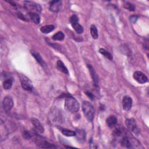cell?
Instances as JSON below:
<instances>
[{"label":"cell","mask_w":149,"mask_h":149,"mask_svg":"<svg viewBox=\"0 0 149 149\" xmlns=\"http://www.w3.org/2000/svg\"><path fill=\"white\" fill-rule=\"evenodd\" d=\"M65 108L71 112H76L79 110V104L76 99L72 96H68L65 99Z\"/></svg>","instance_id":"obj_1"},{"label":"cell","mask_w":149,"mask_h":149,"mask_svg":"<svg viewBox=\"0 0 149 149\" xmlns=\"http://www.w3.org/2000/svg\"><path fill=\"white\" fill-rule=\"evenodd\" d=\"M82 110L88 120L92 122L95 114V110L93 106L88 102H84L82 104Z\"/></svg>","instance_id":"obj_2"},{"label":"cell","mask_w":149,"mask_h":149,"mask_svg":"<svg viewBox=\"0 0 149 149\" xmlns=\"http://www.w3.org/2000/svg\"><path fill=\"white\" fill-rule=\"evenodd\" d=\"M121 145L128 148H132L139 147L140 143L133 137L125 136L121 140Z\"/></svg>","instance_id":"obj_3"},{"label":"cell","mask_w":149,"mask_h":149,"mask_svg":"<svg viewBox=\"0 0 149 149\" xmlns=\"http://www.w3.org/2000/svg\"><path fill=\"white\" fill-rule=\"evenodd\" d=\"M24 7L25 9L29 11V12H35L40 13L41 11V6L32 1H25Z\"/></svg>","instance_id":"obj_4"},{"label":"cell","mask_w":149,"mask_h":149,"mask_svg":"<svg viewBox=\"0 0 149 149\" xmlns=\"http://www.w3.org/2000/svg\"><path fill=\"white\" fill-rule=\"evenodd\" d=\"M69 22L74 30L79 34H81L84 31V28L78 23V18L76 15H72L69 19Z\"/></svg>","instance_id":"obj_5"},{"label":"cell","mask_w":149,"mask_h":149,"mask_svg":"<svg viewBox=\"0 0 149 149\" xmlns=\"http://www.w3.org/2000/svg\"><path fill=\"white\" fill-rule=\"evenodd\" d=\"M19 78L23 89L27 91H32L33 86L30 79L23 75H21Z\"/></svg>","instance_id":"obj_6"},{"label":"cell","mask_w":149,"mask_h":149,"mask_svg":"<svg viewBox=\"0 0 149 149\" xmlns=\"http://www.w3.org/2000/svg\"><path fill=\"white\" fill-rule=\"evenodd\" d=\"M3 107L4 111L8 114L13 107V102L11 97H5L3 102Z\"/></svg>","instance_id":"obj_7"},{"label":"cell","mask_w":149,"mask_h":149,"mask_svg":"<svg viewBox=\"0 0 149 149\" xmlns=\"http://www.w3.org/2000/svg\"><path fill=\"white\" fill-rule=\"evenodd\" d=\"M125 124L130 131L134 132V134H138L139 130H138L136 121L134 119L130 118V119L126 120Z\"/></svg>","instance_id":"obj_8"},{"label":"cell","mask_w":149,"mask_h":149,"mask_svg":"<svg viewBox=\"0 0 149 149\" xmlns=\"http://www.w3.org/2000/svg\"><path fill=\"white\" fill-rule=\"evenodd\" d=\"M134 78L139 84H145L148 80L147 77L142 72L136 71L134 74Z\"/></svg>","instance_id":"obj_9"},{"label":"cell","mask_w":149,"mask_h":149,"mask_svg":"<svg viewBox=\"0 0 149 149\" xmlns=\"http://www.w3.org/2000/svg\"><path fill=\"white\" fill-rule=\"evenodd\" d=\"M62 1H52L49 2V9L53 12H58L62 8Z\"/></svg>","instance_id":"obj_10"},{"label":"cell","mask_w":149,"mask_h":149,"mask_svg":"<svg viewBox=\"0 0 149 149\" xmlns=\"http://www.w3.org/2000/svg\"><path fill=\"white\" fill-rule=\"evenodd\" d=\"M132 99L129 96H125L122 99V106L125 111H129L131 109L132 106Z\"/></svg>","instance_id":"obj_11"},{"label":"cell","mask_w":149,"mask_h":149,"mask_svg":"<svg viewBox=\"0 0 149 149\" xmlns=\"http://www.w3.org/2000/svg\"><path fill=\"white\" fill-rule=\"evenodd\" d=\"M88 67L90 73L91 74V76L93 79L94 85L95 86L97 87L98 86V77L96 71H94V68H93V67L91 65H88Z\"/></svg>","instance_id":"obj_12"},{"label":"cell","mask_w":149,"mask_h":149,"mask_svg":"<svg viewBox=\"0 0 149 149\" xmlns=\"http://www.w3.org/2000/svg\"><path fill=\"white\" fill-rule=\"evenodd\" d=\"M31 122L32 124L34 125L36 130L37 132H40V133H43V132H44V128L37 119H36L35 118H31Z\"/></svg>","instance_id":"obj_13"},{"label":"cell","mask_w":149,"mask_h":149,"mask_svg":"<svg viewBox=\"0 0 149 149\" xmlns=\"http://www.w3.org/2000/svg\"><path fill=\"white\" fill-rule=\"evenodd\" d=\"M106 122L109 128H112L117 124V118L114 115H111L107 119Z\"/></svg>","instance_id":"obj_14"},{"label":"cell","mask_w":149,"mask_h":149,"mask_svg":"<svg viewBox=\"0 0 149 149\" xmlns=\"http://www.w3.org/2000/svg\"><path fill=\"white\" fill-rule=\"evenodd\" d=\"M57 69L63 72V73L65 74H67V75H68L69 74V72H68V70L67 69V68L65 67V65H64V63H63V62L61 60H58L57 62Z\"/></svg>","instance_id":"obj_15"},{"label":"cell","mask_w":149,"mask_h":149,"mask_svg":"<svg viewBox=\"0 0 149 149\" xmlns=\"http://www.w3.org/2000/svg\"><path fill=\"white\" fill-rule=\"evenodd\" d=\"M29 16L30 19L36 24H39L40 22V17L39 13L35 12H29Z\"/></svg>","instance_id":"obj_16"},{"label":"cell","mask_w":149,"mask_h":149,"mask_svg":"<svg viewBox=\"0 0 149 149\" xmlns=\"http://www.w3.org/2000/svg\"><path fill=\"white\" fill-rule=\"evenodd\" d=\"M31 54H32L33 56V57L36 59L37 62H38L41 65V67H45V63L44 62V61L42 59V58L41 57L40 55L38 53H36V52H35L34 51H31Z\"/></svg>","instance_id":"obj_17"},{"label":"cell","mask_w":149,"mask_h":149,"mask_svg":"<svg viewBox=\"0 0 149 149\" xmlns=\"http://www.w3.org/2000/svg\"><path fill=\"white\" fill-rule=\"evenodd\" d=\"M55 29V26L53 25H46L43 27H41L40 29V31L44 34H48L49 33L53 31Z\"/></svg>","instance_id":"obj_18"},{"label":"cell","mask_w":149,"mask_h":149,"mask_svg":"<svg viewBox=\"0 0 149 149\" xmlns=\"http://www.w3.org/2000/svg\"><path fill=\"white\" fill-rule=\"evenodd\" d=\"M79 140L85 141L86 138V134L85 131L83 130H78L76 132V135Z\"/></svg>","instance_id":"obj_19"},{"label":"cell","mask_w":149,"mask_h":149,"mask_svg":"<svg viewBox=\"0 0 149 149\" xmlns=\"http://www.w3.org/2000/svg\"><path fill=\"white\" fill-rule=\"evenodd\" d=\"M13 80L11 78H8L5 80L3 83V88L5 90H9L12 86Z\"/></svg>","instance_id":"obj_20"},{"label":"cell","mask_w":149,"mask_h":149,"mask_svg":"<svg viewBox=\"0 0 149 149\" xmlns=\"http://www.w3.org/2000/svg\"><path fill=\"white\" fill-rule=\"evenodd\" d=\"M61 132L63 135L66 136H74L76 135V132L68 129H62Z\"/></svg>","instance_id":"obj_21"},{"label":"cell","mask_w":149,"mask_h":149,"mask_svg":"<svg viewBox=\"0 0 149 149\" xmlns=\"http://www.w3.org/2000/svg\"><path fill=\"white\" fill-rule=\"evenodd\" d=\"M65 36L62 31H58L57 33L54 35L52 39L55 41H62L64 39Z\"/></svg>","instance_id":"obj_22"},{"label":"cell","mask_w":149,"mask_h":149,"mask_svg":"<svg viewBox=\"0 0 149 149\" xmlns=\"http://www.w3.org/2000/svg\"><path fill=\"white\" fill-rule=\"evenodd\" d=\"M99 52H100L102 55H103L106 58H108L110 60H112L113 58L112 55L108 52V51H107L106 49L104 48H100V50H99Z\"/></svg>","instance_id":"obj_23"},{"label":"cell","mask_w":149,"mask_h":149,"mask_svg":"<svg viewBox=\"0 0 149 149\" xmlns=\"http://www.w3.org/2000/svg\"><path fill=\"white\" fill-rule=\"evenodd\" d=\"M90 33L92 36V37L94 39H97L98 37V31L97 29V27H96L95 25H92L90 27Z\"/></svg>","instance_id":"obj_24"},{"label":"cell","mask_w":149,"mask_h":149,"mask_svg":"<svg viewBox=\"0 0 149 149\" xmlns=\"http://www.w3.org/2000/svg\"><path fill=\"white\" fill-rule=\"evenodd\" d=\"M38 145L41 148H56V146H55L54 144H52L45 141L40 142Z\"/></svg>","instance_id":"obj_25"},{"label":"cell","mask_w":149,"mask_h":149,"mask_svg":"<svg viewBox=\"0 0 149 149\" xmlns=\"http://www.w3.org/2000/svg\"><path fill=\"white\" fill-rule=\"evenodd\" d=\"M124 7L125 8L128 9L129 11H134L135 10V7L129 2H125L124 4Z\"/></svg>","instance_id":"obj_26"},{"label":"cell","mask_w":149,"mask_h":149,"mask_svg":"<svg viewBox=\"0 0 149 149\" xmlns=\"http://www.w3.org/2000/svg\"><path fill=\"white\" fill-rule=\"evenodd\" d=\"M23 136L27 139H29L31 138V135L29 134V132L27 131H25L23 132Z\"/></svg>","instance_id":"obj_27"},{"label":"cell","mask_w":149,"mask_h":149,"mask_svg":"<svg viewBox=\"0 0 149 149\" xmlns=\"http://www.w3.org/2000/svg\"><path fill=\"white\" fill-rule=\"evenodd\" d=\"M138 19V16H132L130 17V21L132 22H136Z\"/></svg>","instance_id":"obj_28"},{"label":"cell","mask_w":149,"mask_h":149,"mask_svg":"<svg viewBox=\"0 0 149 149\" xmlns=\"http://www.w3.org/2000/svg\"><path fill=\"white\" fill-rule=\"evenodd\" d=\"M86 94L88 95V97H90V98L91 99V100H93V99H94V96H93V95L91 93H90V92H86Z\"/></svg>","instance_id":"obj_29"},{"label":"cell","mask_w":149,"mask_h":149,"mask_svg":"<svg viewBox=\"0 0 149 149\" xmlns=\"http://www.w3.org/2000/svg\"><path fill=\"white\" fill-rule=\"evenodd\" d=\"M18 17H19V18H21V19H22V20L26 21V18H25V16H24L22 13H18Z\"/></svg>","instance_id":"obj_30"}]
</instances>
